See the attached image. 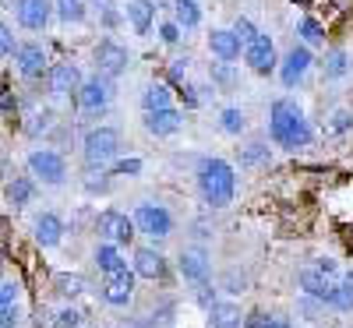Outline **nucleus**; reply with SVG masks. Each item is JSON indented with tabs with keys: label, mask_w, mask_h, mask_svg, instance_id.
<instances>
[{
	"label": "nucleus",
	"mask_w": 353,
	"mask_h": 328,
	"mask_svg": "<svg viewBox=\"0 0 353 328\" xmlns=\"http://www.w3.org/2000/svg\"><path fill=\"white\" fill-rule=\"evenodd\" d=\"M141 106L145 113H156V110H170V88L163 81H152V85H145V92H141Z\"/></svg>",
	"instance_id": "5701e85b"
},
{
	"label": "nucleus",
	"mask_w": 353,
	"mask_h": 328,
	"mask_svg": "<svg viewBox=\"0 0 353 328\" xmlns=\"http://www.w3.org/2000/svg\"><path fill=\"white\" fill-rule=\"evenodd\" d=\"M96 265L103 268L106 276H117V272H124V268H128V261L121 258V251H117L113 244H99L96 247Z\"/></svg>",
	"instance_id": "b1692460"
},
{
	"label": "nucleus",
	"mask_w": 353,
	"mask_h": 328,
	"mask_svg": "<svg viewBox=\"0 0 353 328\" xmlns=\"http://www.w3.org/2000/svg\"><path fill=\"white\" fill-rule=\"evenodd\" d=\"M350 127H353V113H350V110H336V113H332L329 131H332V134H346Z\"/></svg>",
	"instance_id": "473e14b6"
},
{
	"label": "nucleus",
	"mask_w": 353,
	"mask_h": 328,
	"mask_svg": "<svg viewBox=\"0 0 353 328\" xmlns=\"http://www.w3.org/2000/svg\"><path fill=\"white\" fill-rule=\"evenodd\" d=\"M32 194H36V184L28 181V176H14V181L8 184V201H11L14 208L28 205V201H32Z\"/></svg>",
	"instance_id": "bb28decb"
},
{
	"label": "nucleus",
	"mask_w": 353,
	"mask_h": 328,
	"mask_svg": "<svg viewBox=\"0 0 353 328\" xmlns=\"http://www.w3.org/2000/svg\"><path fill=\"white\" fill-rule=\"evenodd\" d=\"M241 307L237 304H212V328H241Z\"/></svg>",
	"instance_id": "a878e982"
},
{
	"label": "nucleus",
	"mask_w": 353,
	"mask_h": 328,
	"mask_svg": "<svg viewBox=\"0 0 353 328\" xmlns=\"http://www.w3.org/2000/svg\"><path fill=\"white\" fill-rule=\"evenodd\" d=\"M336 311H350L353 307V272H346L343 279H336V289H332V300H329Z\"/></svg>",
	"instance_id": "cd10ccee"
},
{
	"label": "nucleus",
	"mask_w": 353,
	"mask_h": 328,
	"mask_svg": "<svg viewBox=\"0 0 353 328\" xmlns=\"http://www.w3.org/2000/svg\"><path fill=\"white\" fill-rule=\"evenodd\" d=\"M212 81H219L223 88H230L233 81H237V74H233L230 64H212Z\"/></svg>",
	"instance_id": "c9c22d12"
},
{
	"label": "nucleus",
	"mask_w": 353,
	"mask_h": 328,
	"mask_svg": "<svg viewBox=\"0 0 353 328\" xmlns=\"http://www.w3.org/2000/svg\"><path fill=\"white\" fill-rule=\"evenodd\" d=\"M209 50L219 57V61L223 64H230V61H237V57H241V39L237 36H233V28H212V32H209Z\"/></svg>",
	"instance_id": "a211bd4d"
},
{
	"label": "nucleus",
	"mask_w": 353,
	"mask_h": 328,
	"mask_svg": "<svg viewBox=\"0 0 353 328\" xmlns=\"http://www.w3.org/2000/svg\"><path fill=\"white\" fill-rule=\"evenodd\" d=\"M14 18L28 32H43L53 18V0H18L14 4Z\"/></svg>",
	"instance_id": "6e6552de"
},
{
	"label": "nucleus",
	"mask_w": 353,
	"mask_h": 328,
	"mask_svg": "<svg viewBox=\"0 0 353 328\" xmlns=\"http://www.w3.org/2000/svg\"><path fill=\"white\" fill-rule=\"evenodd\" d=\"M301 286H304L307 296L329 304L332 300V289H336V279H332V272H321V268L314 265V268H304V272H301Z\"/></svg>",
	"instance_id": "dca6fc26"
},
{
	"label": "nucleus",
	"mask_w": 353,
	"mask_h": 328,
	"mask_svg": "<svg viewBox=\"0 0 353 328\" xmlns=\"http://www.w3.org/2000/svg\"><path fill=\"white\" fill-rule=\"evenodd\" d=\"M184 124V113H176L173 106L170 110H156V113H145V131L156 134V138H166V134H176Z\"/></svg>",
	"instance_id": "f3484780"
},
{
	"label": "nucleus",
	"mask_w": 353,
	"mask_h": 328,
	"mask_svg": "<svg viewBox=\"0 0 353 328\" xmlns=\"http://www.w3.org/2000/svg\"><path fill=\"white\" fill-rule=\"evenodd\" d=\"M131 296H134V276L128 272H117V276H106V283H103V300L106 304H113V307H124V304H131Z\"/></svg>",
	"instance_id": "4468645a"
},
{
	"label": "nucleus",
	"mask_w": 353,
	"mask_h": 328,
	"mask_svg": "<svg viewBox=\"0 0 353 328\" xmlns=\"http://www.w3.org/2000/svg\"><path fill=\"white\" fill-rule=\"evenodd\" d=\"M173 25L188 32V28H198L201 25V8L198 0H173Z\"/></svg>",
	"instance_id": "4be33fe9"
},
{
	"label": "nucleus",
	"mask_w": 353,
	"mask_h": 328,
	"mask_svg": "<svg viewBox=\"0 0 353 328\" xmlns=\"http://www.w3.org/2000/svg\"><path fill=\"white\" fill-rule=\"evenodd\" d=\"M74 96H78V106L85 113H103L110 106V99H113V85H110V78L96 74V78H85Z\"/></svg>",
	"instance_id": "39448f33"
},
{
	"label": "nucleus",
	"mask_w": 353,
	"mask_h": 328,
	"mask_svg": "<svg viewBox=\"0 0 353 328\" xmlns=\"http://www.w3.org/2000/svg\"><path fill=\"white\" fill-rule=\"evenodd\" d=\"M198 191L205 198V205L212 208H226L233 201V191H237V173L226 159H205L198 166Z\"/></svg>",
	"instance_id": "f03ea898"
},
{
	"label": "nucleus",
	"mask_w": 353,
	"mask_h": 328,
	"mask_svg": "<svg viewBox=\"0 0 353 328\" xmlns=\"http://www.w3.org/2000/svg\"><path fill=\"white\" fill-rule=\"evenodd\" d=\"M134 272L141 279H163L166 276V258L156 247H138L134 251Z\"/></svg>",
	"instance_id": "6ab92c4d"
},
{
	"label": "nucleus",
	"mask_w": 353,
	"mask_h": 328,
	"mask_svg": "<svg viewBox=\"0 0 353 328\" xmlns=\"http://www.w3.org/2000/svg\"><path fill=\"white\" fill-rule=\"evenodd\" d=\"M269 134H272V141H276L279 148H290V152H293V148L311 145V138H314V131H311V124H307L304 110L293 103V99H276V103H272Z\"/></svg>",
	"instance_id": "f257e3e1"
},
{
	"label": "nucleus",
	"mask_w": 353,
	"mask_h": 328,
	"mask_svg": "<svg viewBox=\"0 0 353 328\" xmlns=\"http://www.w3.org/2000/svg\"><path fill=\"white\" fill-rule=\"evenodd\" d=\"M269 328H290L286 318H269Z\"/></svg>",
	"instance_id": "37998d69"
},
{
	"label": "nucleus",
	"mask_w": 353,
	"mask_h": 328,
	"mask_svg": "<svg viewBox=\"0 0 353 328\" xmlns=\"http://www.w3.org/2000/svg\"><path fill=\"white\" fill-rule=\"evenodd\" d=\"M265 159H269V148H265V145H248V152L241 156V163H265Z\"/></svg>",
	"instance_id": "4c0bfd02"
},
{
	"label": "nucleus",
	"mask_w": 353,
	"mask_h": 328,
	"mask_svg": "<svg viewBox=\"0 0 353 328\" xmlns=\"http://www.w3.org/2000/svg\"><path fill=\"white\" fill-rule=\"evenodd\" d=\"M219 127H223L226 134H241V131L248 127V116H244V110H237V106H226V110L219 113Z\"/></svg>",
	"instance_id": "c85d7f7f"
},
{
	"label": "nucleus",
	"mask_w": 353,
	"mask_h": 328,
	"mask_svg": "<svg viewBox=\"0 0 353 328\" xmlns=\"http://www.w3.org/2000/svg\"><path fill=\"white\" fill-rule=\"evenodd\" d=\"M81 81H85V78H81V68L71 64V61L50 68V92H53V96H74L78 88H81Z\"/></svg>",
	"instance_id": "f8f14e48"
},
{
	"label": "nucleus",
	"mask_w": 353,
	"mask_h": 328,
	"mask_svg": "<svg viewBox=\"0 0 353 328\" xmlns=\"http://www.w3.org/2000/svg\"><path fill=\"white\" fill-rule=\"evenodd\" d=\"M307 68H311V50H307V46H293V50L283 57V64H279L283 85L293 88V85H297V81L307 74Z\"/></svg>",
	"instance_id": "ddd939ff"
},
{
	"label": "nucleus",
	"mask_w": 353,
	"mask_h": 328,
	"mask_svg": "<svg viewBox=\"0 0 353 328\" xmlns=\"http://www.w3.org/2000/svg\"><path fill=\"white\" fill-rule=\"evenodd\" d=\"M301 36H304V43H307V46L325 43V32H321V25H318L314 18H304V21H301Z\"/></svg>",
	"instance_id": "2f4dec72"
},
{
	"label": "nucleus",
	"mask_w": 353,
	"mask_h": 328,
	"mask_svg": "<svg viewBox=\"0 0 353 328\" xmlns=\"http://www.w3.org/2000/svg\"><path fill=\"white\" fill-rule=\"evenodd\" d=\"M241 328H269V314H261V311H251L248 318H244V325Z\"/></svg>",
	"instance_id": "a19ab883"
},
{
	"label": "nucleus",
	"mask_w": 353,
	"mask_h": 328,
	"mask_svg": "<svg viewBox=\"0 0 353 328\" xmlns=\"http://www.w3.org/2000/svg\"><path fill=\"white\" fill-rule=\"evenodd\" d=\"M81 148H85V163L88 166H103V163L117 159V152H121V131L117 127H92L85 134Z\"/></svg>",
	"instance_id": "7ed1b4c3"
},
{
	"label": "nucleus",
	"mask_w": 353,
	"mask_h": 328,
	"mask_svg": "<svg viewBox=\"0 0 353 328\" xmlns=\"http://www.w3.org/2000/svg\"><path fill=\"white\" fill-rule=\"evenodd\" d=\"M11 53H14V32H11L8 21H0V61L11 57Z\"/></svg>",
	"instance_id": "72a5a7b5"
},
{
	"label": "nucleus",
	"mask_w": 353,
	"mask_h": 328,
	"mask_svg": "<svg viewBox=\"0 0 353 328\" xmlns=\"http://www.w3.org/2000/svg\"><path fill=\"white\" fill-rule=\"evenodd\" d=\"M128 50L117 43V39H103L99 46H96V68H99V74L103 78H117L121 71H128Z\"/></svg>",
	"instance_id": "1a4fd4ad"
},
{
	"label": "nucleus",
	"mask_w": 353,
	"mask_h": 328,
	"mask_svg": "<svg viewBox=\"0 0 353 328\" xmlns=\"http://www.w3.org/2000/svg\"><path fill=\"white\" fill-rule=\"evenodd\" d=\"M96 229L106 236L113 247H117V244H128L131 236H134V223H131L124 212H117V208H106V212L99 216V223H96Z\"/></svg>",
	"instance_id": "9d476101"
},
{
	"label": "nucleus",
	"mask_w": 353,
	"mask_h": 328,
	"mask_svg": "<svg viewBox=\"0 0 353 328\" xmlns=\"http://www.w3.org/2000/svg\"><path fill=\"white\" fill-rule=\"evenodd\" d=\"M156 4H173V0H156Z\"/></svg>",
	"instance_id": "c03bdc74"
},
{
	"label": "nucleus",
	"mask_w": 353,
	"mask_h": 328,
	"mask_svg": "<svg viewBox=\"0 0 353 328\" xmlns=\"http://www.w3.org/2000/svg\"><path fill=\"white\" fill-rule=\"evenodd\" d=\"M131 223H134V229L149 233V236H170V229H173V219H170V212H166L163 205H152V201L138 205Z\"/></svg>",
	"instance_id": "423d86ee"
},
{
	"label": "nucleus",
	"mask_w": 353,
	"mask_h": 328,
	"mask_svg": "<svg viewBox=\"0 0 353 328\" xmlns=\"http://www.w3.org/2000/svg\"><path fill=\"white\" fill-rule=\"evenodd\" d=\"M244 61H248V68L254 71V74H269V71H276V43L265 36V32H258L248 46H244Z\"/></svg>",
	"instance_id": "0eeeda50"
},
{
	"label": "nucleus",
	"mask_w": 353,
	"mask_h": 328,
	"mask_svg": "<svg viewBox=\"0 0 353 328\" xmlns=\"http://www.w3.org/2000/svg\"><path fill=\"white\" fill-rule=\"evenodd\" d=\"M159 39H163V43H166V46H173V43H176V39H181V28H176V25H173V21H166V25H163V28H159Z\"/></svg>",
	"instance_id": "ea45409f"
},
{
	"label": "nucleus",
	"mask_w": 353,
	"mask_h": 328,
	"mask_svg": "<svg viewBox=\"0 0 353 328\" xmlns=\"http://www.w3.org/2000/svg\"><path fill=\"white\" fill-rule=\"evenodd\" d=\"M181 276L191 279V283H198V286L209 283V261H205L201 251H184L181 254Z\"/></svg>",
	"instance_id": "412c9836"
},
{
	"label": "nucleus",
	"mask_w": 353,
	"mask_h": 328,
	"mask_svg": "<svg viewBox=\"0 0 353 328\" xmlns=\"http://www.w3.org/2000/svg\"><path fill=\"white\" fill-rule=\"evenodd\" d=\"M14 68L21 78H39L46 71V50L39 43H21L14 46Z\"/></svg>",
	"instance_id": "9b49d317"
},
{
	"label": "nucleus",
	"mask_w": 353,
	"mask_h": 328,
	"mask_svg": "<svg viewBox=\"0 0 353 328\" xmlns=\"http://www.w3.org/2000/svg\"><path fill=\"white\" fill-rule=\"evenodd\" d=\"M128 21L138 36H145L152 28V18H156V0H128V8H124Z\"/></svg>",
	"instance_id": "aec40b11"
},
{
	"label": "nucleus",
	"mask_w": 353,
	"mask_h": 328,
	"mask_svg": "<svg viewBox=\"0 0 353 328\" xmlns=\"http://www.w3.org/2000/svg\"><path fill=\"white\" fill-rule=\"evenodd\" d=\"M53 286H57V293L61 296H78L81 289H85V279L81 276H68V272H61L53 279Z\"/></svg>",
	"instance_id": "7c9ffc66"
},
{
	"label": "nucleus",
	"mask_w": 353,
	"mask_h": 328,
	"mask_svg": "<svg viewBox=\"0 0 353 328\" xmlns=\"http://www.w3.org/2000/svg\"><path fill=\"white\" fill-rule=\"evenodd\" d=\"M141 173V159H121L113 166V176H138Z\"/></svg>",
	"instance_id": "e433bc0d"
},
{
	"label": "nucleus",
	"mask_w": 353,
	"mask_h": 328,
	"mask_svg": "<svg viewBox=\"0 0 353 328\" xmlns=\"http://www.w3.org/2000/svg\"><path fill=\"white\" fill-rule=\"evenodd\" d=\"M53 14L68 25H78V21H85L88 8H85V0H53Z\"/></svg>",
	"instance_id": "393cba45"
},
{
	"label": "nucleus",
	"mask_w": 353,
	"mask_h": 328,
	"mask_svg": "<svg viewBox=\"0 0 353 328\" xmlns=\"http://www.w3.org/2000/svg\"><path fill=\"white\" fill-rule=\"evenodd\" d=\"M28 173L39 176L43 184L57 187V184H64V176H68V163L61 152H53V148H36L32 156H28Z\"/></svg>",
	"instance_id": "20e7f679"
},
{
	"label": "nucleus",
	"mask_w": 353,
	"mask_h": 328,
	"mask_svg": "<svg viewBox=\"0 0 353 328\" xmlns=\"http://www.w3.org/2000/svg\"><path fill=\"white\" fill-rule=\"evenodd\" d=\"M233 36L241 39V46H248V43H251V39L258 36V28H254V25H251L248 18H237V25H233Z\"/></svg>",
	"instance_id": "f704fd0d"
},
{
	"label": "nucleus",
	"mask_w": 353,
	"mask_h": 328,
	"mask_svg": "<svg viewBox=\"0 0 353 328\" xmlns=\"http://www.w3.org/2000/svg\"><path fill=\"white\" fill-rule=\"evenodd\" d=\"M18 325V307H0V328H14Z\"/></svg>",
	"instance_id": "79ce46f5"
},
{
	"label": "nucleus",
	"mask_w": 353,
	"mask_h": 328,
	"mask_svg": "<svg viewBox=\"0 0 353 328\" xmlns=\"http://www.w3.org/2000/svg\"><path fill=\"white\" fill-rule=\"evenodd\" d=\"M18 300V286L14 283H0V307H14Z\"/></svg>",
	"instance_id": "58836bf2"
},
{
	"label": "nucleus",
	"mask_w": 353,
	"mask_h": 328,
	"mask_svg": "<svg viewBox=\"0 0 353 328\" xmlns=\"http://www.w3.org/2000/svg\"><path fill=\"white\" fill-rule=\"evenodd\" d=\"M350 71V53L346 50H332L325 57V78H343Z\"/></svg>",
	"instance_id": "c756f323"
},
{
	"label": "nucleus",
	"mask_w": 353,
	"mask_h": 328,
	"mask_svg": "<svg viewBox=\"0 0 353 328\" xmlns=\"http://www.w3.org/2000/svg\"><path fill=\"white\" fill-rule=\"evenodd\" d=\"M32 236H36V244L39 247H57L64 240V219L57 216V212H43V216H36V223H32Z\"/></svg>",
	"instance_id": "2eb2a0df"
}]
</instances>
